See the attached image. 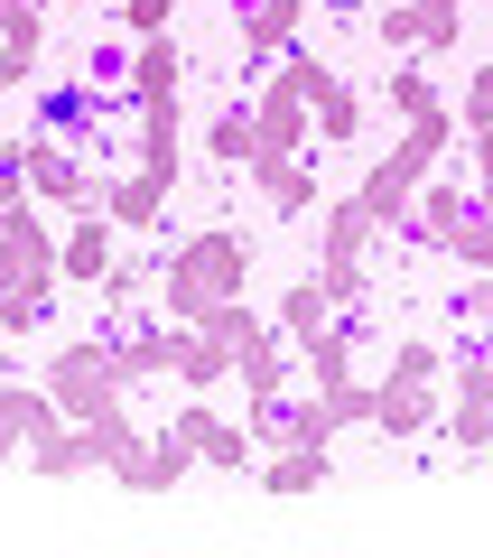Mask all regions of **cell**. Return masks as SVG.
I'll return each mask as SVG.
<instances>
[{"mask_svg": "<svg viewBox=\"0 0 493 558\" xmlns=\"http://www.w3.org/2000/svg\"><path fill=\"white\" fill-rule=\"evenodd\" d=\"M242 289H252V242L233 223H205L158 260V317L168 326H196L215 299H242Z\"/></svg>", "mask_w": 493, "mask_h": 558, "instance_id": "cell-1", "label": "cell"}, {"mask_svg": "<svg viewBox=\"0 0 493 558\" xmlns=\"http://www.w3.org/2000/svg\"><path fill=\"white\" fill-rule=\"evenodd\" d=\"M47 400H57L65 418H112L121 410V363H112V326H94V336H65L57 354H47Z\"/></svg>", "mask_w": 493, "mask_h": 558, "instance_id": "cell-2", "label": "cell"}, {"mask_svg": "<svg viewBox=\"0 0 493 558\" xmlns=\"http://www.w3.org/2000/svg\"><path fill=\"white\" fill-rule=\"evenodd\" d=\"M20 168H28V196L65 205V215H84V205H103V178L75 159V140L57 131H20Z\"/></svg>", "mask_w": 493, "mask_h": 558, "instance_id": "cell-3", "label": "cell"}, {"mask_svg": "<svg viewBox=\"0 0 493 558\" xmlns=\"http://www.w3.org/2000/svg\"><path fill=\"white\" fill-rule=\"evenodd\" d=\"M168 428H178V438L196 447V465H215V475H252V457H261L252 418H242V428H233V418H215V410H205V391H187Z\"/></svg>", "mask_w": 493, "mask_h": 558, "instance_id": "cell-4", "label": "cell"}, {"mask_svg": "<svg viewBox=\"0 0 493 558\" xmlns=\"http://www.w3.org/2000/svg\"><path fill=\"white\" fill-rule=\"evenodd\" d=\"M437 428H447L466 457H484V447H493V354H466L447 373V410H437Z\"/></svg>", "mask_w": 493, "mask_h": 558, "instance_id": "cell-5", "label": "cell"}, {"mask_svg": "<svg viewBox=\"0 0 493 558\" xmlns=\"http://www.w3.org/2000/svg\"><path fill=\"white\" fill-rule=\"evenodd\" d=\"M252 131H261V159H298V149L316 140L308 94H298V75H289V65H279V75L252 94Z\"/></svg>", "mask_w": 493, "mask_h": 558, "instance_id": "cell-6", "label": "cell"}, {"mask_svg": "<svg viewBox=\"0 0 493 558\" xmlns=\"http://www.w3.org/2000/svg\"><path fill=\"white\" fill-rule=\"evenodd\" d=\"M289 75H298V94H308V121H316V140H326V149H345V140L363 131V94H354L345 75H326L316 57H298V47H289Z\"/></svg>", "mask_w": 493, "mask_h": 558, "instance_id": "cell-7", "label": "cell"}, {"mask_svg": "<svg viewBox=\"0 0 493 558\" xmlns=\"http://www.w3.org/2000/svg\"><path fill=\"white\" fill-rule=\"evenodd\" d=\"M437 381H400V373H382L373 381V428H382V438H392V447H410V438H429V428H437Z\"/></svg>", "mask_w": 493, "mask_h": 558, "instance_id": "cell-8", "label": "cell"}, {"mask_svg": "<svg viewBox=\"0 0 493 558\" xmlns=\"http://www.w3.org/2000/svg\"><path fill=\"white\" fill-rule=\"evenodd\" d=\"M28 465H38L47 484H65V475H103V418H57V428L28 447Z\"/></svg>", "mask_w": 493, "mask_h": 558, "instance_id": "cell-9", "label": "cell"}, {"mask_svg": "<svg viewBox=\"0 0 493 558\" xmlns=\"http://www.w3.org/2000/svg\"><path fill=\"white\" fill-rule=\"evenodd\" d=\"M466 205H474V178H419V196H410V242H437L447 252L456 242V223H466Z\"/></svg>", "mask_w": 493, "mask_h": 558, "instance_id": "cell-10", "label": "cell"}, {"mask_svg": "<svg viewBox=\"0 0 493 558\" xmlns=\"http://www.w3.org/2000/svg\"><path fill=\"white\" fill-rule=\"evenodd\" d=\"M112 260H121V252H112V215H103V205H84V215L57 233V279H84V289H94Z\"/></svg>", "mask_w": 493, "mask_h": 558, "instance_id": "cell-11", "label": "cell"}, {"mask_svg": "<svg viewBox=\"0 0 493 558\" xmlns=\"http://www.w3.org/2000/svg\"><path fill=\"white\" fill-rule=\"evenodd\" d=\"M57 400H47V381H0V457H20V447H38L47 428H57Z\"/></svg>", "mask_w": 493, "mask_h": 558, "instance_id": "cell-12", "label": "cell"}, {"mask_svg": "<svg viewBox=\"0 0 493 558\" xmlns=\"http://www.w3.org/2000/svg\"><path fill=\"white\" fill-rule=\"evenodd\" d=\"M289 373H298V344L279 336V326H261V336L233 354V381H242V400H279V391H289Z\"/></svg>", "mask_w": 493, "mask_h": 558, "instance_id": "cell-13", "label": "cell"}, {"mask_svg": "<svg viewBox=\"0 0 493 558\" xmlns=\"http://www.w3.org/2000/svg\"><path fill=\"white\" fill-rule=\"evenodd\" d=\"M316 484H336V447H261V494H316Z\"/></svg>", "mask_w": 493, "mask_h": 558, "instance_id": "cell-14", "label": "cell"}, {"mask_svg": "<svg viewBox=\"0 0 493 558\" xmlns=\"http://www.w3.org/2000/svg\"><path fill=\"white\" fill-rule=\"evenodd\" d=\"M252 186H261V205H270V215H316V205H326L308 149H298V159H252Z\"/></svg>", "mask_w": 493, "mask_h": 558, "instance_id": "cell-15", "label": "cell"}, {"mask_svg": "<svg viewBox=\"0 0 493 558\" xmlns=\"http://www.w3.org/2000/svg\"><path fill=\"white\" fill-rule=\"evenodd\" d=\"M233 10H242V47L252 57H289L308 38V0H233Z\"/></svg>", "mask_w": 493, "mask_h": 558, "instance_id": "cell-16", "label": "cell"}, {"mask_svg": "<svg viewBox=\"0 0 493 558\" xmlns=\"http://www.w3.org/2000/svg\"><path fill=\"white\" fill-rule=\"evenodd\" d=\"M112 363H121V391L178 373V326H112Z\"/></svg>", "mask_w": 493, "mask_h": 558, "instance_id": "cell-17", "label": "cell"}, {"mask_svg": "<svg viewBox=\"0 0 493 558\" xmlns=\"http://www.w3.org/2000/svg\"><path fill=\"white\" fill-rule=\"evenodd\" d=\"M178 84H187V57H178V38H168V28L131 47V84H121L131 102H178Z\"/></svg>", "mask_w": 493, "mask_h": 558, "instance_id": "cell-18", "label": "cell"}, {"mask_svg": "<svg viewBox=\"0 0 493 558\" xmlns=\"http://www.w3.org/2000/svg\"><path fill=\"white\" fill-rule=\"evenodd\" d=\"M103 215H112V233H158V223H168V186H158L149 168H131V178L103 186Z\"/></svg>", "mask_w": 493, "mask_h": 558, "instance_id": "cell-19", "label": "cell"}, {"mask_svg": "<svg viewBox=\"0 0 493 558\" xmlns=\"http://www.w3.org/2000/svg\"><path fill=\"white\" fill-rule=\"evenodd\" d=\"M140 112V168L158 186H178V159H187V131H178V102H131Z\"/></svg>", "mask_w": 493, "mask_h": 558, "instance_id": "cell-20", "label": "cell"}, {"mask_svg": "<svg viewBox=\"0 0 493 558\" xmlns=\"http://www.w3.org/2000/svg\"><path fill=\"white\" fill-rule=\"evenodd\" d=\"M373 242H382V223L363 215V196H326V252L316 260H373Z\"/></svg>", "mask_w": 493, "mask_h": 558, "instance_id": "cell-21", "label": "cell"}, {"mask_svg": "<svg viewBox=\"0 0 493 558\" xmlns=\"http://www.w3.org/2000/svg\"><path fill=\"white\" fill-rule=\"evenodd\" d=\"M178 381H187V391H215V381H233V344L205 336V326H178Z\"/></svg>", "mask_w": 493, "mask_h": 558, "instance_id": "cell-22", "label": "cell"}, {"mask_svg": "<svg viewBox=\"0 0 493 558\" xmlns=\"http://www.w3.org/2000/svg\"><path fill=\"white\" fill-rule=\"evenodd\" d=\"M94 121H103V84H57V94H38V131L84 140Z\"/></svg>", "mask_w": 493, "mask_h": 558, "instance_id": "cell-23", "label": "cell"}, {"mask_svg": "<svg viewBox=\"0 0 493 558\" xmlns=\"http://www.w3.org/2000/svg\"><path fill=\"white\" fill-rule=\"evenodd\" d=\"M316 326H336V299H326V279H289V289H279V336H289V344H308L316 336Z\"/></svg>", "mask_w": 493, "mask_h": 558, "instance_id": "cell-24", "label": "cell"}, {"mask_svg": "<svg viewBox=\"0 0 493 558\" xmlns=\"http://www.w3.org/2000/svg\"><path fill=\"white\" fill-rule=\"evenodd\" d=\"M400 10H410V57H437L466 38V0H400Z\"/></svg>", "mask_w": 493, "mask_h": 558, "instance_id": "cell-25", "label": "cell"}, {"mask_svg": "<svg viewBox=\"0 0 493 558\" xmlns=\"http://www.w3.org/2000/svg\"><path fill=\"white\" fill-rule=\"evenodd\" d=\"M149 289H158V270H149V260H112V270L94 279V299H103V326H112L121 307H140Z\"/></svg>", "mask_w": 493, "mask_h": 558, "instance_id": "cell-26", "label": "cell"}, {"mask_svg": "<svg viewBox=\"0 0 493 558\" xmlns=\"http://www.w3.org/2000/svg\"><path fill=\"white\" fill-rule=\"evenodd\" d=\"M316 410H326V428H336V438H345V428H373V381H354V373L326 381V391H316Z\"/></svg>", "mask_w": 493, "mask_h": 558, "instance_id": "cell-27", "label": "cell"}, {"mask_svg": "<svg viewBox=\"0 0 493 558\" xmlns=\"http://www.w3.org/2000/svg\"><path fill=\"white\" fill-rule=\"evenodd\" d=\"M205 149H215L224 168H252V159H261V131H252V112H215V121H205Z\"/></svg>", "mask_w": 493, "mask_h": 558, "instance_id": "cell-28", "label": "cell"}, {"mask_svg": "<svg viewBox=\"0 0 493 558\" xmlns=\"http://www.w3.org/2000/svg\"><path fill=\"white\" fill-rule=\"evenodd\" d=\"M447 260H466V270H493V196H474V205H466V223H456Z\"/></svg>", "mask_w": 493, "mask_h": 558, "instance_id": "cell-29", "label": "cell"}, {"mask_svg": "<svg viewBox=\"0 0 493 558\" xmlns=\"http://www.w3.org/2000/svg\"><path fill=\"white\" fill-rule=\"evenodd\" d=\"M47 299H57V289L10 279V289H0V336H38V326H47Z\"/></svg>", "mask_w": 493, "mask_h": 558, "instance_id": "cell-30", "label": "cell"}, {"mask_svg": "<svg viewBox=\"0 0 493 558\" xmlns=\"http://www.w3.org/2000/svg\"><path fill=\"white\" fill-rule=\"evenodd\" d=\"M187 475H196V447H187L178 428H158L149 438V494H168V484H187Z\"/></svg>", "mask_w": 493, "mask_h": 558, "instance_id": "cell-31", "label": "cell"}, {"mask_svg": "<svg viewBox=\"0 0 493 558\" xmlns=\"http://www.w3.org/2000/svg\"><path fill=\"white\" fill-rule=\"evenodd\" d=\"M382 102H392L400 121H419V112H437V102H447V94H437V84L419 75V65H392V84H382Z\"/></svg>", "mask_w": 493, "mask_h": 558, "instance_id": "cell-32", "label": "cell"}, {"mask_svg": "<svg viewBox=\"0 0 493 558\" xmlns=\"http://www.w3.org/2000/svg\"><path fill=\"white\" fill-rule=\"evenodd\" d=\"M205 336H224V344H233V354H242V344H252L261 336V317H252V299H215V307H205Z\"/></svg>", "mask_w": 493, "mask_h": 558, "instance_id": "cell-33", "label": "cell"}, {"mask_svg": "<svg viewBox=\"0 0 493 558\" xmlns=\"http://www.w3.org/2000/svg\"><path fill=\"white\" fill-rule=\"evenodd\" d=\"M392 373L400 381H437V373H447V344H437V336H400L392 344Z\"/></svg>", "mask_w": 493, "mask_h": 558, "instance_id": "cell-34", "label": "cell"}, {"mask_svg": "<svg viewBox=\"0 0 493 558\" xmlns=\"http://www.w3.org/2000/svg\"><path fill=\"white\" fill-rule=\"evenodd\" d=\"M316 279H326L336 317H354V307H363V289H373V270H363V260H316Z\"/></svg>", "mask_w": 493, "mask_h": 558, "instance_id": "cell-35", "label": "cell"}, {"mask_svg": "<svg viewBox=\"0 0 493 558\" xmlns=\"http://www.w3.org/2000/svg\"><path fill=\"white\" fill-rule=\"evenodd\" d=\"M456 131H493V65H474L456 94Z\"/></svg>", "mask_w": 493, "mask_h": 558, "instance_id": "cell-36", "label": "cell"}, {"mask_svg": "<svg viewBox=\"0 0 493 558\" xmlns=\"http://www.w3.org/2000/svg\"><path fill=\"white\" fill-rule=\"evenodd\" d=\"M121 28L131 38H158V28H178V0H121Z\"/></svg>", "mask_w": 493, "mask_h": 558, "instance_id": "cell-37", "label": "cell"}, {"mask_svg": "<svg viewBox=\"0 0 493 558\" xmlns=\"http://www.w3.org/2000/svg\"><path fill=\"white\" fill-rule=\"evenodd\" d=\"M84 84H103V94L131 84V57H121V47H94V57H84Z\"/></svg>", "mask_w": 493, "mask_h": 558, "instance_id": "cell-38", "label": "cell"}, {"mask_svg": "<svg viewBox=\"0 0 493 558\" xmlns=\"http://www.w3.org/2000/svg\"><path fill=\"white\" fill-rule=\"evenodd\" d=\"M466 178L474 196H493V131H466Z\"/></svg>", "mask_w": 493, "mask_h": 558, "instance_id": "cell-39", "label": "cell"}, {"mask_svg": "<svg viewBox=\"0 0 493 558\" xmlns=\"http://www.w3.org/2000/svg\"><path fill=\"white\" fill-rule=\"evenodd\" d=\"M28 196V168H20V140H0V205Z\"/></svg>", "mask_w": 493, "mask_h": 558, "instance_id": "cell-40", "label": "cell"}, {"mask_svg": "<svg viewBox=\"0 0 493 558\" xmlns=\"http://www.w3.org/2000/svg\"><path fill=\"white\" fill-rule=\"evenodd\" d=\"M382 47H392V57L410 47V10H400V0H382Z\"/></svg>", "mask_w": 493, "mask_h": 558, "instance_id": "cell-41", "label": "cell"}]
</instances>
